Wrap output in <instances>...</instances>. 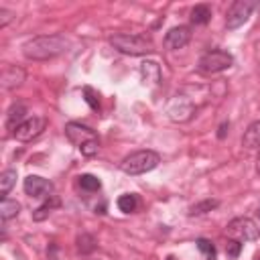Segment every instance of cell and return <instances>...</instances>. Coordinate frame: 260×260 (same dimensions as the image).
Segmentation results:
<instances>
[{"mask_svg":"<svg viewBox=\"0 0 260 260\" xmlns=\"http://www.w3.org/2000/svg\"><path fill=\"white\" fill-rule=\"evenodd\" d=\"M69 47V41L61 35H43V37H35L30 41L24 43L22 53L26 59L32 61H47V59H55L61 53H65Z\"/></svg>","mask_w":260,"mask_h":260,"instance_id":"6da1fadb","label":"cell"},{"mask_svg":"<svg viewBox=\"0 0 260 260\" xmlns=\"http://www.w3.org/2000/svg\"><path fill=\"white\" fill-rule=\"evenodd\" d=\"M110 43L114 49H118L124 55H148L154 51V43L146 32H136V35H112Z\"/></svg>","mask_w":260,"mask_h":260,"instance_id":"7a4b0ae2","label":"cell"},{"mask_svg":"<svg viewBox=\"0 0 260 260\" xmlns=\"http://www.w3.org/2000/svg\"><path fill=\"white\" fill-rule=\"evenodd\" d=\"M65 136L69 138V142H73L81 150L83 156H93L100 148L98 134L89 126H83L79 122H69L65 126Z\"/></svg>","mask_w":260,"mask_h":260,"instance_id":"3957f363","label":"cell"},{"mask_svg":"<svg viewBox=\"0 0 260 260\" xmlns=\"http://www.w3.org/2000/svg\"><path fill=\"white\" fill-rule=\"evenodd\" d=\"M158 162H160L158 152H154V150H136V152L128 154L126 158H122L120 169L126 175H142V173L152 171Z\"/></svg>","mask_w":260,"mask_h":260,"instance_id":"277c9868","label":"cell"},{"mask_svg":"<svg viewBox=\"0 0 260 260\" xmlns=\"http://www.w3.org/2000/svg\"><path fill=\"white\" fill-rule=\"evenodd\" d=\"M225 232L232 240H238V242H254L260 238V228L250 217H234L228 223Z\"/></svg>","mask_w":260,"mask_h":260,"instance_id":"5b68a950","label":"cell"},{"mask_svg":"<svg viewBox=\"0 0 260 260\" xmlns=\"http://www.w3.org/2000/svg\"><path fill=\"white\" fill-rule=\"evenodd\" d=\"M232 65H234L232 53L221 51V49L209 51V53H205V55L199 59V71H201V73H219V71L230 69Z\"/></svg>","mask_w":260,"mask_h":260,"instance_id":"8992f818","label":"cell"},{"mask_svg":"<svg viewBox=\"0 0 260 260\" xmlns=\"http://www.w3.org/2000/svg\"><path fill=\"white\" fill-rule=\"evenodd\" d=\"M252 10H254V2H248V0H236V2H232V6L228 8V14H225V26L230 30L240 28L250 18Z\"/></svg>","mask_w":260,"mask_h":260,"instance_id":"52a82bcc","label":"cell"},{"mask_svg":"<svg viewBox=\"0 0 260 260\" xmlns=\"http://www.w3.org/2000/svg\"><path fill=\"white\" fill-rule=\"evenodd\" d=\"M45 126H47V120H45V118L32 116V118H26V120L12 132V136H14L16 140H20V142H30L32 138H37V136L45 130Z\"/></svg>","mask_w":260,"mask_h":260,"instance_id":"ba28073f","label":"cell"},{"mask_svg":"<svg viewBox=\"0 0 260 260\" xmlns=\"http://www.w3.org/2000/svg\"><path fill=\"white\" fill-rule=\"evenodd\" d=\"M24 187V193L28 197H51L53 195V183L49 179H43L39 175H28L22 183Z\"/></svg>","mask_w":260,"mask_h":260,"instance_id":"9c48e42d","label":"cell"},{"mask_svg":"<svg viewBox=\"0 0 260 260\" xmlns=\"http://www.w3.org/2000/svg\"><path fill=\"white\" fill-rule=\"evenodd\" d=\"M167 114H169V118L175 120V122H185V120H189L191 114H193V104H191L185 95H177V98L171 100Z\"/></svg>","mask_w":260,"mask_h":260,"instance_id":"30bf717a","label":"cell"},{"mask_svg":"<svg viewBox=\"0 0 260 260\" xmlns=\"http://www.w3.org/2000/svg\"><path fill=\"white\" fill-rule=\"evenodd\" d=\"M189 41H191V30H189V26H173V28L165 35V47L171 49V51L183 49Z\"/></svg>","mask_w":260,"mask_h":260,"instance_id":"8fae6325","label":"cell"},{"mask_svg":"<svg viewBox=\"0 0 260 260\" xmlns=\"http://www.w3.org/2000/svg\"><path fill=\"white\" fill-rule=\"evenodd\" d=\"M24 81V71L16 65H6L2 71V87L4 89H12L16 85H20Z\"/></svg>","mask_w":260,"mask_h":260,"instance_id":"7c38bea8","label":"cell"},{"mask_svg":"<svg viewBox=\"0 0 260 260\" xmlns=\"http://www.w3.org/2000/svg\"><path fill=\"white\" fill-rule=\"evenodd\" d=\"M26 120V108L22 106V104H12L10 106V110H8V114H6V126H8V130H16L22 122Z\"/></svg>","mask_w":260,"mask_h":260,"instance_id":"4fadbf2b","label":"cell"},{"mask_svg":"<svg viewBox=\"0 0 260 260\" xmlns=\"http://www.w3.org/2000/svg\"><path fill=\"white\" fill-rule=\"evenodd\" d=\"M242 144L248 148V150H254V148H260V120L252 122L248 126V130L244 132L242 136Z\"/></svg>","mask_w":260,"mask_h":260,"instance_id":"5bb4252c","label":"cell"},{"mask_svg":"<svg viewBox=\"0 0 260 260\" xmlns=\"http://www.w3.org/2000/svg\"><path fill=\"white\" fill-rule=\"evenodd\" d=\"M55 207H59V197H57V195H51V197H47V199L32 211V219H35V221H43L45 217H49V213H51Z\"/></svg>","mask_w":260,"mask_h":260,"instance_id":"9a60e30c","label":"cell"},{"mask_svg":"<svg viewBox=\"0 0 260 260\" xmlns=\"http://www.w3.org/2000/svg\"><path fill=\"white\" fill-rule=\"evenodd\" d=\"M140 75H142L144 83L146 81L148 83H158L160 81V69H158V65L154 61H144L140 65Z\"/></svg>","mask_w":260,"mask_h":260,"instance_id":"2e32d148","label":"cell"},{"mask_svg":"<svg viewBox=\"0 0 260 260\" xmlns=\"http://www.w3.org/2000/svg\"><path fill=\"white\" fill-rule=\"evenodd\" d=\"M20 213V203L16 201V199H2V203H0V217L6 221V219H12V217H16Z\"/></svg>","mask_w":260,"mask_h":260,"instance_id":"e0dca14e","label":"cell"},{"mask_svg":"<svg viewBox=\"0 0 260 260\" xmlns=\"http://www.w3.org/2000/svg\"><path fill=\"white\" fill-rule=\"evenodd\" d=\"M211 20V8L207 4H197L191 10V22L193 24H207Z\"/></svg>","mask_w":260,"mask_h":260,"instance_id":"ac0fdd59","label":"cell"},{"mask_svg":"<svg viewBox=\"0 0 260 260\" xmlns=\"http://www.w3.org/2000/svg\"><path fill=\"white\" fill-rule=\"evenodd\" d=\"M14 183H16V171L14 169H6L0 175V193H2V199H6V195L10 193V189L14 187Z\"/></svg>","mask_w":260,"mask_h":260,"instance_id":"d6986e66","label":"cell"},{"mask_svg":"<svg viewBox=\"0 0 260 260\" xmlns=\"http://www.w3.org/2000/svg\"><path fill=\"white\" fill-rule=\"evenodd\" d=\"M136 207H138V199H136L134 193H124V195L118 197V209H120V211L130 213V211H134Z\"/></svg>","mask_w":260,"mask_h":260,"instance_id":"ffe728a7","label":"cell"},{"mask_svg":"<svg viewBox=\"0 0 260 260\" xmlns=\"http://www.w3.org/2000/svg\"><path fill=\"white\" fill-rule=\"evenodd\" d=\"M217 205H219L217 199H203V201H199V203H195V205L189 207V215H201V213H207V211L215 209Z\"/></svg>","mask_w":260,"mask_h":260,"instance_id":"44dd1931","label":"cell"},{"mask_svg":"<svg viewBox=\"0 0 260 260\" xmlns=\"http://www.w3.org/2000/svg\"><path fill=\"white\" fill-rule=\"evenodd\" d=\"M77 183H79V187H81L83 191H98V189L102 187V181H100L95 175H89V173L81 175Z\"/></svg>","mask_w":260,"mask_h":260,"instance_id":"7402d4cb","label":"cell"},{"mask_svg":"<svg viewBox=\"0 0 260 260\" xmlns=\"http://www.w3.org/2000/svg\"><path fill=\"white\" fill-rule=\"evenodd\" d=\"M195 244H197V250H199V252H203L205 260H215V246H213V242H211V240L199 238Z\"/></svg>","mask_w":260,"mask_h":260,"instance_id":"603a6c76","label":"cell"},{"mask_svg":"<svg viewBox=\"0 0 260 260\" xmlns=\"http://www.w3.org/2000/svg\"><path fill=\"white\" fill-rule=\"evenodd\" d=\"M95 248V240H93V236H89V234H81L79 238H77V250L81 252V254H87V252H91Z\"/></svg>","mask_w":260,"mask_h":260,"instance_id":"cb8c5ba5","label":"cell"},{"mask_svg":"<svg viewBox=\"0 0 260 260\" xmlns=\"http://www.w3.org/2000/svg\"><path fill=\"white\" fill-rule=\"evenodd\" d=\"M83 95H85V102L89 104V108L91 110H100V100H98V93L89 87V85H85L83 87Z\"/></svg>","mask_w":260,"mask_h":260,"instance_id":"d4e9b609","label":"cell"},{"mask_svg":"<svg viewBox=\"0 0 260 260\" xmlns=\"http://www.w3.org/2000/svg\"><path fill=\"white\" fill-rule=\"evenodd\" d=\"M225 252H228V256L238 258L240 252H242V242H238V240H228V244H225Z\"/></svg>","mask_w":260,"mask_h":260,"instance_id":"484cf974","label":"cell"},{"mask_svg":"<svg viewBox=\"0 0 260 260\" xmlns=\"http://www.w3.org/2000/svg\"><path fill=\"white\" fill-rule=\"evenodd\" d=\"M0 26H6L10 20H12V12L10 10H6V8H0Z\"/></svg>","mask_w":260,"mask_h":260,"instance_id":"4316f807","label":"cell"},{"mask_svg":"<svg viewBox=\"0 0 260 260\" xmlns=\"http://www.w3.org/2000/svg\"><path fill=\"white\" fill-rule=\"evenodd\" d=\"M225 128H228V124H221V126H219V138L225 136Z\"/></svg>","mask_w":260,"mask_h":260,"instance_id":"83f0119b","label":"cell"},{"mask_svg":"<svg viewBox=\"0 0 260 260\" xmlns=\"http://www.w3.org/2000/svg\"><path fill=\"white\" fill-rule=\"evenodd\" d=\"M256 171H258V175H260V152H258V158H256Z\"/></svg>","mask_w":260,"mask_h":260,"instance_id":"f1b7e54d","label":"cell"},{"mask_svg":"<svg viewBox=\"0 0 260 260\" xmlns=\"http://www.w3.org/2000/svg\"><path fill=\"white\" fill-rule=\"evenodd\" d=\"M167 260H175V256H167Z\"/></svg>","mask_w":260,"mask_h":260,"instance_id":"f546056e","label":"cell"},{"mask_svg":"<svg viewBox=\"0 0 260 260\" xmlns=\"http://www.w3.org/2000/svg\"><path fill=\"white\" fill-rule=\"evenodd\" d=\"M256 213H258V217H260V207H258V211H256Z\"/></svg>","mask_w":260,"mask_h":260,"instance_id":"4dcf8cb0","label":"cell"}]
</instances>
